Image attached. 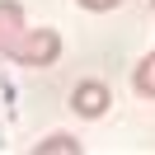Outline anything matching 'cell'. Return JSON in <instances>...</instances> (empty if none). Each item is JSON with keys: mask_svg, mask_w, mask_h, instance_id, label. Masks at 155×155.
I'll return each mask as SVG.
<instances>
[{"mask_svg": "<svg viewBox=\"0 0 155 155\" xmlns=\"http://www.w3.org/2000/svg\"><path fill=\"white\" fill-rule=\"evenodd\" d=\"M0 52L10 61H19V66H52V61L61 57V33L57 28H28V24H24Z\"/></svg>", "mask_w": 155, "mask_h": 155, "instance_id": "6da1fadb", "label": "cell"}, {"mask_svg": "<svg viewBox=\"0 0 155 155\" xmlns=\"http://www.w3.org/2000/svg\"><path fill=\"white\" fill-rule=\"evenodd\" d=\"M108 104H113V94H108V85H104V80H80V85L71 89V108H75V117L99 122V117L108 113Z\"/></svg>", "mask_w": 155, "mask_h": 155, "instance_id": "7a4b0ae2", "label": "cell"}, {"mask_svg": "<svg viewBox=\"0 0 155 155\" xmlns=\"http://www.w3.org/2000/svg\"><path fill=\"white\" fill-rule=\"evenodd\" d=\"M24 28V5L19 0H0V47Z\"/></svg>", "mask_w": 155, "mask_h": 155, "instance_id": "3957f363", "label": "cell"}, {"mask_svg": "<svg viewBox=\"0 0 155 155\" xmlns=\"http://www.w3.org/2000/svg\"><path fill=\"white\" fill-rule=\"evenodd\" d=\"M132 89H136V94H146V99H155V52H146V57L136 61V71H132Z\"/></svg>", "mask_w": 155, "mask_h": 155, "instance_id": "277c9868", "label": "cell"}, {"mask_svg": "<svg viewBox=\"0 0 155 155\" xmlns=\"http://www.w3.org/2000/svg\"><path fill=\"white\" fill-rule=\"evenodd\" d=\"M80 155V141L75 136H66V132H52V136H42L38 146H33V155Z\"/></svg>", "mask_w": 155, "mask_h": 155, "instance_id": "5b68a950", "label": "cell"}, {"mask_svg": "<svg viewBox=\"0 0 155 155\" xmlns=\"http://www.w3.org/2000/svg\"><path fill=\"white\" fill-rule=\"evenodd\" d=\"M80 10H94V14H108V10H117L122 0H75Z\"/></svg>", "mask_w": 155, "mask_h": 155, "instance_id": "8992f818", "label": "cell"}]
</instances>
